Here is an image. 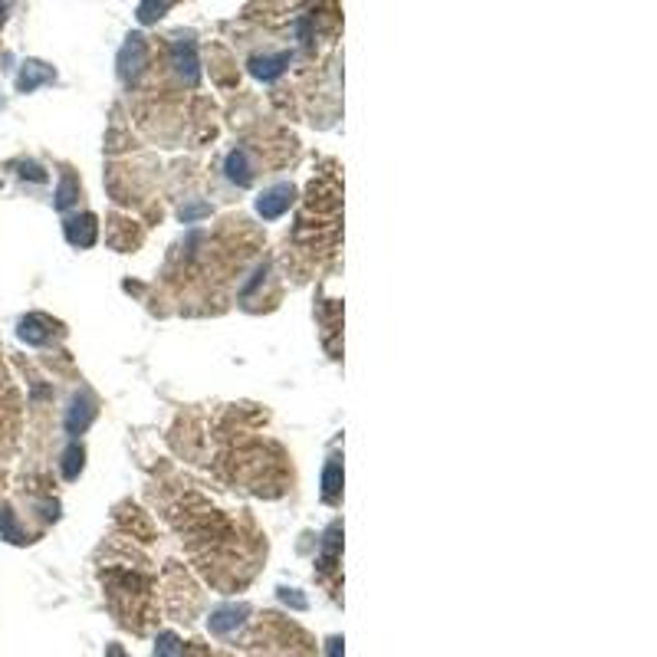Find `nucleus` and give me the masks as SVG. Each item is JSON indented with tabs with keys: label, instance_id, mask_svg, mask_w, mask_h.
I'll use <instances>...</instances> for the list:
<instances>
[{
	"label": "nucleus",
	"instance_id": "nucleus-1",
	"mask_svg": "<svg viewBox=\"0 0 657 657\" xmlns=\"http://www.w3.org/2000/svg\"><path fill=\"white\" fill-rule=\"evenodd\" d=\"M14 424H17V401H14L7 375H4V368H0V447L14 437Z\"/></svg>",
	"mask_w": 657,
	"mask_h": 657
},
{
	"label": "nucleus",
	"instance_id": "nucleus-2",
	"mask_svg": "<svg viewBox=\"0 0 657 657\" xmlns=\"http://www.w3.org/2000/svg\"><path fill=\"white\" fill-rule=\"evenodd\" d=\"M290 197H293L290 184H280V188L266 191V197H260V214H263V217H280V214L290 207Z\"/></svg>",
	"mask_w": 657,
	"mask_h": 657
}]
</instances>
